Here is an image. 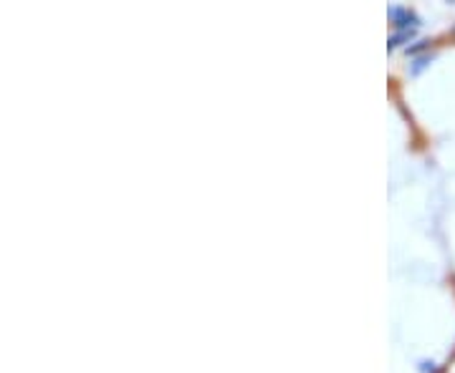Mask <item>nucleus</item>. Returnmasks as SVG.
Instances as JSON below:
<instances>
[{"label":"nucleus","mask_w":455,"mask_h":373,"mask_svg":"<svg viewBox=\"0 0 455 373\" xmlns=\"http://www.w3.org/2000/svg\"><path fill=\"white\" fill-rule=\"evenodd\" d=\"M390 18L395 20L400 28H407V26H417V15L410 10V8H392L390 10Z\"/></svg>","instance_id":"1"}]
</instances>
